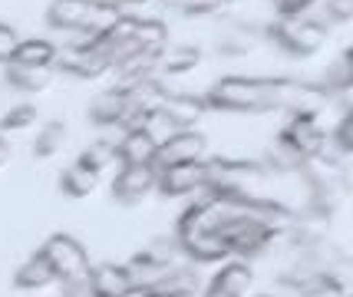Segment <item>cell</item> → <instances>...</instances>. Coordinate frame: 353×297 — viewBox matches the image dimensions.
Wrapping results in <instances>:
<instances>
[{"label": "cell", "instance_id": "1", "mask_svg": "<svg viewBox=\"0 0 353 297\" xmlns=\"http://www.w3.org/2000/svg\"><path fill=\"white\" fill-rule=\"evenodd\" d=\"M297 212L277 198H234L201 192V198L185 208L175 225V241L185 261L215 265V261H251L288 241Z\"/></svg>", "mask_w": 353, "mask_h": 297}, {"label": "cell", "instance_id": "2", "mask_svg": "<svg viewBox=\"0 0 353 297\" xmlns=\"http://www.w3.org/2000/svg\"><path fill=\"white\" fill-rule=\"evenodd\" d=\"M208 110L264 116L281 110V76H221L201 96Z\"/></svg>", "mask_w": 353, "mask_h": 297}, {"label": "cell", "instance_id": "3", "mask_svg": "<svg viewBox=\"0 0 353 297\" xmlns=\"http://www.w3.org/2000/svg\"><path fill=\"white\" fill-rule=\"evenodd\" d=\"M274 175L261 162L248 158H205V192L234 195V198H271L264 188Z\"/></svg>", "mask_w": 353, "mask_h": 297}, {"label": "cell", "instance_id": "4", "mask_svg": "<svg viewBox=\"0 0 353 297\" xmlns=\"http://www.w3.org/2000/svg\"><path fill=\"white\" fill-rule=\"evenodd\" d=\"M116 0H53L46 7V23L60 33H79V37H99L119 20Z\"/></svg>", "mask_w": 353, "mask_h": 297}, {"label": "cell", "instance_id": "5", "mask_svg": "<svg viewBox=\"0 0 353 297\" xmlns=\"http://www.w3.org/2000/svg\"><path fill=\"white\" fill-rule=\"evenodd\" d=\"M264 37H268L274 47L284 50L288 57H297V60L321 53V47L327 43V30L304 14H277L274 20L264 27Z\"/></svg>", "mask_w": 353, "mask_h": 297}, {"label": "cell", "instance_id": "6", "mask_svg": "<svg viewBox=\"0 0 353 297\" xmlns=\"http://www.w3.org/2000/svg\"><path fill=\"white\" fill-rule=\"evenodd\" d=\"M40 254L46 258V265L53 267L57 284H83L90 278V254L73 235H63V232L50 235L43 241V248H40Z\"/></svg>", "mask_w": 353, "mask_h": 297}, {"label": "cell", "instance_id": "7", "mask_svg": "<svg viewBox=\"0 0 353 297\" xmlns=\"http://www.w3.org/2000/svg\"><path fill=\"white\" fill-rule=\"evenodd\" d=\"M185 261L182 248H179V241H175V235L172 238H155V241H149L142 251H136L129 261H125V267H129V274H132V281H136V291L139 287H145V284L159 281L162 274H169L172 267H179Z\"/></svg>", "mask_w": 353, "mask_h": 297}, {"label": "cell", "instance_id": "8", "mask_svg": "<svg viewBox=\"0 0 353 297\" xmlns=\"http://www.w3.org/2000/svg\"><path fill=\"white\" fill-rule=\"evenodd\" d=\"M334 99L323 90L321 83H310V79H291L281 76V112L288 116H314L321 119V112L330 106Z\"/></svg>", "mask_w": 353, "mask_h": 297}, {"label": "cell", "instance_id": "9", "mask_svg": "<svg viewBox=\"0 0 353 297\" xmlns=\"http://www.w3.org/2000/svg\"><path fill=\"white\" fill-rule=\"evenodd\" d=\"M277 139L288 142L304 162L330 149V136L321 125V119H314V116H288V123L281 125Z\"/></svg>", "mask_w": 353, "mask_h": 297}, {"label": "cell", "instance_id": "10", "mask_svg": "<svg viewBox=\"0 0 353 297\" xmlns=\"http://www.w3.org/2000/svg\"><path fill=\"white\" fill-rule=\"evenodd\" d=\"M53 70L57 73H66V76H79V79H96L103 76L109 66V60L92 47V40L83 37V43H73V47H57V60H53Z\"/></svg>", "mask_w": 353, "mask_h": 297}, {"label": "cell", "instance_id": "11", "mask_svg": "<svg viewBox=\"0 0 353 297\" xmlns=\"http://www.w3.org/2000/svg\"><path fill=\"white\" fill-rule=\"evenodd\" d=\"M155 192L162 198H188V195L205 192V158L159 169L155 172Z\"/></svg>", "mask_w": 353, "mask_h": 297}, {"label": "cell", "instance_id": "12", "mask_svg": "<svg viewBox=\"0 0 353 297\" xmlns=\"http://www.w3.org/2000/svg\"><path fill=\"white\" fill-rule=\"evenodd\" d=\"M208 152V139L195 132V129H179V132H172L165 142H159V149H155V162L152 169H169V165H182V162H199L205 158Z\"/></svg>", "mask_w": 353, "mask_h": 297}, {"label": "cell", "instance_id": "13", "mask_svg": "<svg viewBox=\"0 0 353 297\" xmlns=\"http://www.w3.org/2000/svg\"><path fill=\"white\" fill-rule=\"evenodd\" d=\"M155 192V169L152 165H123L112 178V198L125 208L142 205Z\"/></svg>", "mask_w": 353, "mask_h": 297}, {"label": "cell", "instance_id": "14", "mask_svg": "<svg viewBox=\"0 0 353 297\" xmlns=\"http://www.w3.org/2000/svg\"><path fill=\"white\" fill-rule=\"evenodd\" d=\"M86 287H90L96 297H132L136 294V281H132L129 267L112 265V261L92 265L90 278H86Z\"/></svg>", "mask_w": 353, "mask_h": 297}, {"label": "cell", "instance_id": "15", "mask_svg": "<svg viewBox=\"0 0 353 297\" xmlns=\"http://www.w3.org/2000/svg\"><path fill=\"white\" fill-rule=\"evenodd\" d=\"M199 287H201L199 271L188 265H179V267H172L169 274H162L159 281L139 287L132 297H195Z\"/></svg>", "mask_w": 353, "mask_h": 297}, {"label": "cell", "instance_id": "16", "mask_svg": "<svg viewBox=\"0 0 353 297\" xmlns=\"http://www.w3.org/2000/svg\"><path fill=\"white\" fill-rule=\"evenodd\" d=\"M251 284H254V271L248 267V261L228 258V265L212 278L208 291H205L201 297H248Z\"/></svg>", "mask_w": 353, "mask_h": 297}, {"label": "cell", "instance_id": "17", "mask_svg": "<svg viewBox=\"0 0 353 297\" xmlns=\"http://www.w3.org/2000/svg\"><path fill=\"white\" fill-rule=\"evenodd\" d=\"M125 93L119 86H112L106 93H99L90 103V123L99 129H123L125 125Z\"/></svg>", "mask_w": 353, "mask_h": 297}, {"label": "cell", "instance_id": "18", "mask_svg": "<svg viewBox=\"0 0 353 297\" xmlns=\"http://www.w3.org/2000/svg\"><path fill=\"white\" fill-rule=\"evenodd\" d=\"M159 142L145 129H123V139L116 142V156L123 165H152Z\"/></svg>", "mask_w": 353, "mask_h": 297}, {"label": "cell", "instance_id": "19", "mask_svg": "<svg viewBox=\"0 0 353 297\" xmlns=\"http://www.w3.org/2000/svg\"><path fill=\"white\" fill-rule=\"evenodd\" d=\"M162 112L169 116L179 129H195V123H201V116L208 112L205 99L192 93H165V103H162Z\"/></svg>", "mask_w": 353, "mask_h": 297}, {"label": "cell", "instance_id": "20", "mask_svg": "<svg viewBox=\"0 0 353 297\" xmlns=\"http://www.w3.org/2000/svg\"><path fill=\"white\" fill-rule=\"evenodd\" d=\"M14 284L20 287V291H43V287H50V284H57V274H53V267L46 265L43 254L37 251V254H30L23 265L17 267Z\"/></svg>", "mask_w": 353, "mask_h": 297}, {"label": "cell", "instance_id": "21", "mask_svg": "<svg viewBox=\"0 0 353 297\" xmlns=\"http://www.w3.org/2000/svg\"><path fill=\"white\" fill-rule=\"evenodd\" d=\"M7 86H14L20 93H43L53 79L50 66H20V63H7Z\"/></svg>", "mask_w": 353, "mask_h": 297}, {"label": "cell", "instance_id": "22", "mask_svg": "<svg viewBox=\"0 0 353 297\" xmlns=\"http://www.w3.org/2000/svg\"><path fill=\"white\" fill-rule=\"evenodd\" d=\"M201 63V50L199 47H165L155 60V73H165V76H182L192 73Z\"/></svg>", "mask_w": 353, "mask_h": 297}, {"label": "cell", "instance_id": "23", "mask_svg": "<svg viewBox=\"0 0 353 297\" xmlns=\"http://www.w3.org/2000/svg\"><path fill=\"white\" fill-rule=\"evenodd\" d=\"M261 165L271 175H301V169H304V158L297 156L288 142L274 139L271 145H268V149H264Z\"/></svg>", "mask_w": 353, "mask_h": 297}, {"label": "cell", "instance_id": "24", "mask_svg": "<svg viewBox=\"0 0 353 297\" xmlns=\"http://www.w3.org/2000/svg\"><path fill=\"white\" fill-rule=\"evenodd\" d=\"M96 185H99V175L92 172V169H86L83 162H73L60 175V192L66 198H90L92 192H96Z\"/></svg>", "mask_w": 353, "mask_h": 297}, {"label": "cell", "instance_id": "25", "mask_svg": "<svg viewBox=\"0 0 353 297\" xmlns=\"http://www.w3.org/2000/svg\"><path fill=\"white\" fill-rule=\"evenodd\" d=\"M53 60H57V47L50 40H17L14 53L7 63H20V66H50L53 70Z\"/></svg>", "mask_w": 353, "mask_h": 297}, {"label": "cell", "instance_id": "26", "mask_svg": "<svg viewBox=\"0 0 353 297\" xmlns=\"http://www.w3.org/2000/svg\"><path fill=\"white\" fill-rule=\"evenodd\" d=\"M304 17H310L314 23H321L323 30L334 23H347L353 17V0H310Z\"/></svg>", "mask_w": 353, "mask_h": 297}, {"label": "cell", "instance_id": "27", "mask_svg": "<svg viewBox=\"0 0 353 297\" xmlns=\"http://www.w3.org/2000/svg\"><path fill=\"white\" fill-rule=\"evenodd\" d=\"M258 40H261V33L254 30L251 23H248V27L231 23L228 30L218 37V53H221V57H245L248 50H254Z\"/></svg>", "mask_w": 353, "mask_h": 297}, {"label": "cell", "instance_id": "28", "mask_svg": "<svg viewBox=\"0 0 353 297\" xmlns=\"http://www.w3.org/2000/svg\"><path fill=\"white\" fill-rule=\"evenodd\" d=\"M132 47H136V53H152V57H159L162 50L169 47V30H165V23H162V20H139Z\"/></svg>", "mask_w": 353, "mask_h": 297}, {"label": "cell", "instance_id": "29", "mask_svg": "<svg viewBox=\"0 0 353 297\" xmlns=\"http://www.w3.org/2000/svg\"><path fill=\"white\" fill-rule=\"evenodd\" d=\"M63 145H66V123L53 119V123H43V129L37 132V139H33V156L50 158V156H57Z\"/></svg>", "mask_w": 353, "mask_h": 297}, {"label": "cell", "instance_id": "30", "mask_svg": "<svg viewBox=\"0 0 353 297\" xmlns=\"http://www.w3.org/2000/svg\"><path fill=\"white\" fill-rule=\"evenodd\" d=\"M116 158H119V156H116V142L99 139V142H92L90 149H83L77 162H83V165H86V169H92L96 175H103L109 165L116 162Z\"/></svg>", "mask_w": 353, "mask_h": 297}, {"label": "cell", "instance_id": "31", "mask_svg": "<svg viewBox=\"0 0 353 297\" xmlns=\"http://www.w3.org/2000/svg\"><path fill=\"white\" fill-rule=\"evenodd\" d=\"M37 123V106L30 103H20V106H10L0 119V132H23Z\"/></svg>", "mask_w": 353, "mask_h": 297}, {"label": "cell", "instance_id": "32", "mask_svg": "<svg viewBox=\"0 0 353 297\" xmlns=\"http://www.w3.org/2000/svg\"><path fill=\"white\" fill-rule=\"evenodd\" d=\"M330 136V145L337 149L340 158H347L353 152V116L350 110H343V116H340V123L334 125V132H327Z\"/></svg>", "mask_w": 353, "mask_h": 297}, {"label": "cell", "instance_id": "33", "mask_svg": "<svg viewBox=\"0 0 353 297\" xmlns=\"http://www.w3.org/2000/svg\"><path fill=\"white\" fill-rule=\"evenodd\" d=\"M234 0H175V7L188 17H212V14H221L228 10Z\"/></svg>", "mask_w": 353, "mask_h": 297}, {"label": "cell", "instance_id": "34", "mask_svg": "<svg viewBox=\"0 0 353 297\" xmlns=\"http://www.w3.org/2000/svg\"><path fill=\"white\" fill-rule=\"evenodd\" d=\"M139 129H145V132H149V136H152L155 142H165L172 136V132H179V125L172 123L169 116H165V112L159 110V112H152V116H149V119H145V123L139 125Z\"/></svg>", "mask_w": 353, "mask_h": 297}, {"label": "cell", "instance_id": "35", "mask_svg": "<svg viewBox=\"0 0 353 297\" xmlns=\"http://www.w3.org/2000/svg\"><path fill=\"white\" fill-rule=\"evenodd\" d=\"M17 30L14 27H7V23H0V63H7L10 60V53H14V47H17Z\"/></svg>", "mask_w": 353, "mask_h": 297}, {"label": "cell", "instance_id": "36", "mask_svg": "<svg viewBox=\"0 0 353 297\" xmlns=\"http://www.w3.org/2000/svg\"><path fill=\"white\" fill-rule=\"evenodd\" d=\"M63 297H96V294L83 281V284H63Z\"/></svg>", "mask_w": 353, "mask_h": 297}, {"label": "cell", "instance_id": "37", "mask_svg": "<svg viewBox=\"0 0 353 297\" xmlns=\"http://www.w3.org/2000/svg\"><path fill=\"white\" fill-rule=\"evenodd\" d=\"M7 162H10V145H7V142L0 139V169H3Z\"/></svg>", "mask_w": 353, "mask_h": 297}, {"label": "cell", "instance_id": "38", "mask_svg": "<svg viewBox=\"0 0 353 297\" xmlns=\"http://www.w3.org/2000/svg\"><path fill=\"white\" fill-rule=\"evenodd\" d=\"M258 297H271V294H258Z\"/></svg>", "mask_w": 353, "mask_h": 297}]
</instances>
